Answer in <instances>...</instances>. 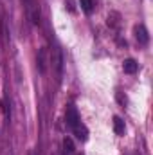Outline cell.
<instances>
[{"instance_id":"1","label":"cell","mask_w":153,"mask_h":155,"mask_svg":"<svg viewBox=\"0 0 153 155\" xmlns=\"http://www.w3.org/2000/svg\"><path fill=\"white\" fill-rule=\"evenodd\" d=\"M49 63L52 65V69H54V72H56V79L60 81V79H61V74H63V52H61V49H60L58 45L52 49V54H50Z\"/></svg>"},{"instance_id":"2","label":"cell","mask_w":153,"mask_h":155,"mask_svg":"<svg viewBox=\"0 0 153 155\" xmlns=\"http://www.w3.org/2000/svg\"><path fill=\"white\" fill-rule=\"evenodd\" d=\"M65 123L69 128H74L77 123H79V116H77V110L74 105H69L67 107V114H65Z\"/></svg>"},{"instance_id":"3","label":"cell","mask_w":153,"mask_h":155,"mask_svg":"<svg viewBox=\"0 0 153 155\" xmlns=\"http://www.w3.org/2000/svg\"><path fill=\"white\" fill-rule=\"evenodd\" d=\"M38 71L41 74H45L47 72V67H49V52H47V49L43 47V49H40L38 52Z\"/></svg>"},{"instance_id":"4","label":"cell","mask_w":153,"mask_h":155,"mask_svg":"<svg viewBox=\"0 0 153 155\" xmlns=\"http://www.w3.org/2000/svg\"><path fill=\"white\" fill-rule=\"evenodd\" d=\"M72 132H74V135H76V139L77 141H81V143H85L86 139H88V130H86V126L79 121L76 126L72 128Z\"/></svg>"},{"instance_id":"5","label":"cell","mask_w":153,"mask_h":155,"mask_svg":"<svg viewBox=\"0 0 153 155\" xmlns=\"http://www.w3.org/2000/svg\"><path fill=\"white\" fill-rule=\"evenodd\" d=\"M135 38H137V41L141 45H146L150 41V35H148V31H146L144 25H137L135 27Z\"/></svg>"},{"instance_id":"6","label":"cell","mask_w":153,"mask_h":155,"mask_svg":"<svg viewBox=\"0 0 153 155\" xmlns=\"http://www.w3.org/2000/svg\"><path fill=\"white\" fill-rule=\"evenodd\" d=\"M137 69H139V63H137L135 60H132V58L124 60V63H122V71H124L126 74H135Z\"/></svg>"},{"instance_id":"7","label":"cell","mask_w":153,"mask_h":155,"mask_svg":"<svg viewBox=\"0 0 153 155\" xmlns=\"http://www.w3.org/2000/svg\"><path fill=\"white\" fill-rule=\"evenodd\" d=\"M114 132L117 135H124V132H126V124H124V121L119 116L114 117Z\"/></svg>"},{"instance_id":"8","label":"cell","mask_w":153,"mask_h":155,"mask_svg":"<svg viewBox=\"0 0 153 155\" xmlns=\"http://www.w3.org/2000/svg\"><path fill=\"white\" fill-rule=\"evenodd\" d=\"M76 153V148H74V143L70 137H65L63 139V155H74Z\"/></svg>"},{"instance_id":"9","label":"cell","mask_w":153,"mask_h":155,"mask_svg":"<svg viewBox=\"0 0 153 155\" xmlns=\"http://www.w3.org/2000/svg\"><path fill=\"white\" fill-rule=\"evenodd\" d=\"M79 5L86 15H90L94 11V0H79Z\"/></svg>"},{"instance_id":"10","label":"cell","mask_w":153,"mask_h":155,"mask_svg":"<svg viewBox=\"0 0 153 155\" xmlns=\"http://www.w3.org/2000/svg\"><path fill=\"white\" fill-rule=\"evenodd\" d=\"M117 101H119V103L124 107V105H126V96H122L121 92H117Z\"/></svg>"}]
</instances>
